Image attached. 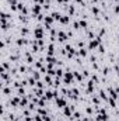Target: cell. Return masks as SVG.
I'll return each instance as SVG.
<instances>
[{"mask_svg":"<svg viewBox=\"0 0 119 121\" xmlns=\"http://www.w3.org/2000/svg\"><path fill=\"white\" fill-rule=\"evenodd\" d=\"M59 23L63 24V26H67V24L70 23V16H69V14H62V18H60Z\"/></svg>","mask_w":119,"mask_h":121,"instance_id":"8992f818","label":"cell"},{"mask_svg":"<svg viewBox=\"0 0 119 121\" xmlns=\"http://www.w3.org/2000/svg\"><path fill=\"white\" fill-rule=\"evenodd\" d=\"M66 34H67L69 39H70V38H73V35H74V32H73V30H70V28H67V31H66Z\"/></svg>","mask_w":119,"mask_h":121,"instance_id":"7402d4cb","label":"cell"},{"mask_svg":"<svg viewBox=\"0 0 119 121\" xmlns=\"http://www.w3.org/2000/svg\"><path fill=\"white\" fill-rule=\"evenodd\" d=\"M16 94H17V96H20V97H25V96H27V90H25V87L16 89Z\"/></svg>","mask_w":119,"mask_h":121,"instance_id":"ba28073f","label":"cell"},{"mask_svg":"<svg viewBox=\"0 0 119 121\" xmlns=\"http://www.w3.org/2000/svg\"><path fill=\"white\" fill-rule=\"evenodd\" d=\"M71 27H73V30H74V31H79V30H80V23H79V21H73Z\"/></svg>","mask_w":119,"mask_h":121,"instance_id":"d6986e66","label":"cell"},{"mask_svg":"<svg viewBox=\"0 0 119 121\" xmlns=\"http://www.w3.org/2000/svg\"><path fill=\"white\" fill-rule=\"evenodd\" d=\"M49 16H51V17H52L55 21H60V18H62V14H60L59 11H52Z\"/></svg>","mask_w":119,"mask_h":121,"instance_id":"9c48e42d","label":"cell"},{"mask_svg":"<svg viewBox=\"0 0 119 121\" xmlns=\"http://www.w3.org/2000/svg\"><path fill=\"white\" fill-rule=\"evenodd\" d=\"M111 72H112V69H111L109 66H104L102 70H101V75H102V76H108Z\"/></svg>","mask_w":119,"mask_h":121,"instance_id":"30bf717a","label":"cell"},{"mask_svg":"<svg viewBox=\"0 0 119 121\" xmlns=\"http://www.w3.org/2000/svg\"><path fill=\"white\" fill-rule=\"evenodd\" d=\"M31 76H34V79H35L36 82L41 80V72H38V70H34V73H32Z\"/></svg>","mask_w":119,"mask_h":121,"instance_id":"e0dca14e","label":"cell"},{"mask_svg":"<svg viewBox=\"0 0 119 121\" xmlns=\"http://www.w3.org/2000/svg\"><path fill=\"white\" fill-rule=\"evenodd\" d=\"M67 39H69L67 34H66L64 31L59 30V32H58V42H59V44H64V42H67Z\"/></svg>","mask_w":119,"mask_h":121,"instance_id":"7a4b0ae2","label":"cell"},{"mask_svg":"<svg viewBox=\"0 0 119 121\" xmlns=\"http://www.w3.org/2000/svg\"><path fill=\"white\" fill-rule=\"evenodd\" d=\"M73 117H74V120H81L83 114H81L80 111H74V113H73Z\"/></svg>","mask_w":119,"mask_h":121,"instance_id":"ac0fdd59","label":"cell"},{"mask_svg":"<svg viewBox=\"0 0 119 121\" xmlns=\"http://www.w3.org/2000/svg\"><path fill=\"white\" fill-rule=\"evenodd\" d=\"M87 54H88V49H87V47H86V48H81V49H79V56L84 58V56H87Z\"/></svg>","mask_w":119,"mask_h":121,"instance_id":"7c38bea8","label":"cell"},{"mask_svg":"<svg viewBox=\"0 0 119 121\" xmlns=\"http://www.w3.org/2000/svg\"><path fill=\"white\" fill-rule=\"evenodd\" d=\"M55 54H56V45L55 44H49L48 45V49H46V55L55 56Z\"/></svg>","mask_w":119,"mask_h":121,"instance_id":"277c9868","label":"cell"},{"mask_svg":"<svg viewBox=\"0 0 119 121\" xmlns=\"http://www.w3.org/2000/svg\"><path fill=\"white\" fill-rule=\"evenodd\" d=\"M35 87H38V89H45V85H44V82H42V80H38Z\"/></svg>","mask_w":119,"mask_h":121,"instance_id":"44dd1931","label":"cell"},{"mask_svg":"<svg viewBox=\"0 0 119 121\" xmlns=\"http://www.w3.org/2000/svg\"><path fill=\"white\" fill-rule=\"evenodd\" d=\"M81 73H83V76H84V78H90V76H91V72H90L88 69H83V70H81Z\"/></svg>","mask_w":119,"mask_h":121,"instance_id":"ffe728a7","label":"cell"},{"mask_svg":"<svg viewBox=\"0 0 119 121\" xmlns=\"http://www.w3.org/2000/svg\"><path fill=\"white\" fill-rule=\"evenodd\" d=\"M17 18H18V21H20L23 26H30V20H31L30 16H24V14H20V13H18Z\"/></svg>","mask_w":119,"mask_h":121,"instance_id":"6da1fadb","label":"cell"},{"mask_svg":"<svg viewBox=\"0 0 119 121\" xmlns=\"http://www.w3.org/2000/svg\"><path fill=\"white\" fill-rule=\"evenodd\" d=\"M99 45V42L94 38V39H91V41H88V44H87V49L88 51H92V49H97V47Z\"/></svg>","mask_w":119,"mask_h":121,"instance_id":"5b68a950","label":"cell"},{"mask_svg":"<svg viewBox=\"0 0 119 121\" xmlns=\"http://www.w3.org/2000/svg\"><path fill=\"white\" fill-rule=\"evenodd\" d=\"M56 121H62V120H60V118H58V120H56Z\"/></svg>","mask_w":119,"mask_h":121,"instance_id":"cb8c5ba5","label":"cell"},{"mask_svg":"<svg viewBox=\"0 0 119 121\" xmlns=\"http://www.w3.org/2000/svg\"><path fill=\"white\" fill-rule=\"evenodd\" d=\"M24 121H34V117H24Z\"/></svg>","mask_w":119,"mask_h":121,"instance_id":"603a6c76","label":"cell"},{"mask_svg":"<svg viewBox=\"0 0 119 121\" xmlns=\"http://www.w3.org/2000/svg\"><path fill=\"white\" fill-rule=\"evenodd\" d=\"M45 97H46L48 100L53 99V90H51V89H45Z\"/></svg>","mask_w":119,"mask_h":121,"instance_id":"4fadbf2b","label":"cell"},{"mask_svg":"<svg viewBox=\"0 0 119 121\" xmlns=\"http://www.w3.org/2000/svg\"><path fill=\"white\" fill-rule=\"evenodd\" d=\"M53 21H55V20H53L49 14H46V17H45V20H44V24H45V26H51V27H53Z\"/></svg>","mask_w":119,"mask_h":121,"instance_id":"52a82bcc","label":"cell"},{"mask_svg":"<svg viewBox=\"0 0 119 121\" xmlns=\"http://www.w3.org/2000/svg\"><path fill=\"white\" fill-rule=\"evenodd\" d=\"M86 114H87V116H92V114H94V107H91L90 104H87V106H86Z\"/></svg>","mask_w":119,"mask_h":121,"instance_id":"5bb4252c","label":"cell"},{"mask_svg":"<svg viewBox=\"0 0 119 121\" xmlns=\"http://www.w3.org/2000/svg\"><path fill=\"white\" fill-rule=\"evenodd\" d=\"M55 103H56V107H59V108H64L67 106L66 97H62V96H60L59 99H55Z\"/></svg>","mask_w":119,"mask_h":121,"instance_id":"3957f363","label":"cell"},{"mask_svg":"<svg viewBox=\"0 0 119 121\" xmlns=\"http://www.w3.org/2000/svg\"><path fill=\"white\" fill-rule=\"evenodd\" d=\"M79 23H80V28H83V30H87L88 28V23H87V20H79Z\"/></svg>","mask_w":119,"mask_h":121,"instance_id":"8fae6325","label":"cell"},{"mask_svg":"<svg viewBox=\"0 0 119 121\" xmlns=\"http://www.w3.org/2000/svg\"><path fill=\"white\" fill-rule=\"evenodd\" d=\"M63 76H64V69L56 68V78H63Z\"/></svg>","mask_w":119,"mask_h":121,"instance_id":"2e32d148","label":"cell"},{"mask_svg":"<svg viewBox=\"0 0 119 121\" xmlns=\"http://www.w3.org/2000/svg\"><path fill=\"white\" fill-rule=\"evenodd\" d=\"M97 52H98V54H101V55H104V54H105V47H104V44H99V45L97 47Z\"/></svg>","mask_w":119,"mask_h":121,"instance_id":"9a60e30c","label":"cell"}]
</instances>
